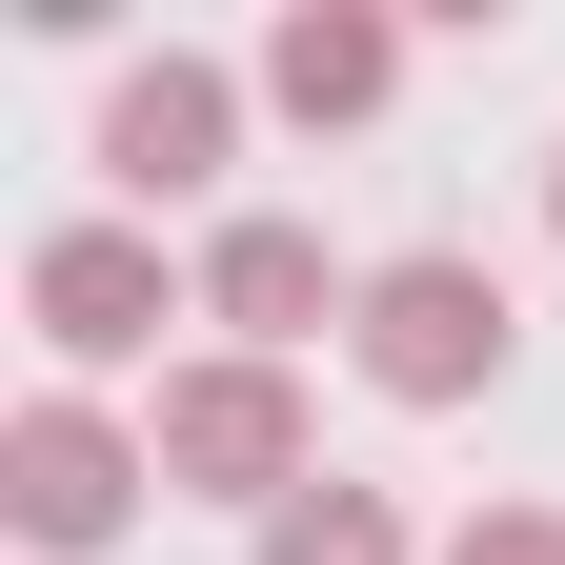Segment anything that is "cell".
<instances>
[{"label":"cell","instance_id":"1","mask_svg":"<svg viewBox=\"0 0 565 565\" xmlns=\"http://www.w3.org/2000/svg\"><path fill=\"white\" fill-rule=\"evenodd\" d=\"M343 364H364L384 404H484L525 364V303L465 243H404V263H364V303H343Z\"/></svg>","mask_w":565,"mask_h":565},{"label":"cell","instance_id":"2","mask_svg":"<svg viewBox=\"0 0 565 565\" xmlns=\"http://www.w3.org/2000/svg\"><path fill=\"white\" fill-rule=\"evenodd\" d=\"M141 465H162L182 484V505H303V364H243V343H223V364H162V404H141Z\"/></svg>","mask_w":565,"mask_h":565},{"label":"cell","instance_id":"3","mask_svg":"<svg viewBox=\"0 0 565 565\" xmlns=\"http://www.w3.org/2000/svg\"><path fill=\"white\" fill-rule=\"evenodd\" d=\"M21 323H41L61 384H102V364H141L162 323H202V263H162L141 223H61V243H21Z\"/></svg>","mask_w":565,"mask_h":565},{"label":"cell","instance_id":"4","mask_svg":"<svg viewBox=\"0 0 565 565\" xmlns=\"http://www.w3.org/2000/svg\"><path fill=\"white\" fill-rule=\"evenodd\" d=\"M141 505H162V465H141V424H102L82 384H41L21 424H0V525H21L41 565H82V545H121Z\"/></svg>","mask_w":565,"mask_h":565},{"label":"cell","instance_id":"5","mask_svg":"<svg viewBox=\"0 0 565 565\" xmlns=\"http://www.w3.org/2000/svg\"><path fill=\"white\" fill-rule=\"evenodd\" d=\"M364 303V263H323V223H282V202H243V223H202V323L243 343V364H303V343Z\"/></svg>","mask_w":565,"mask_h":565},{"label":"cell","instance_id":"6","mask_svg":"<svg viewBox=\"0 0 565 565\" xmlns=\"http://www.w3.org/2000/svg\"><path fill=\"white\" fill-rule=\"evenodd\" d=\"M243 162V82H223V61H121V102H102V182L121 202H202V182H223Z\"/></svg>","mask_w":565,"mask_h":565},{"label":"cell","instance_id":"7","mask_svg":"<svg viewBox=\"0 0 565 565\" xmlns=\"http://www.w3.org/2000/svg\"><path fill=\"white\" fill-rule=\"evenodd\" d=\"M263 102H282V121H384V102H404V21H364V0L263 21Z\"/></svg>","mask_w":565,"mask_h":565},{"label":"cell","instance_id":"8","mask_svg":"<svg viewBox=\"0 0 565 565\" xmlns=\"http://www.w3.org/2000/svg\"><path fill=\"white\" fill-rule=\"evenodd\" d=\"M263 565H404V505L384 484H303V505L263 525Z\"/></svg>","mask_w":565,"mask_h":565},{"label":"cell","instance_id":"9","mask_svg":"<svg viewBox=\"0 0 565 565\" xmlns=\"http://www.w3.org/2000/svg\"><path fill=\"white\" fill-rule=\"evenodd\" d=\"M445 565H565V505H484V525H445Z\"/></svg>","mask_w":565,"mask_h":565},{"label":"cell","instance_id":"10","mask_svg":"<svg viewBox=\"0 0 565 565\" xmlns=\"http://www.w3.org/2000/svg\"><path fill=\"white\" fill-rule=\"evenodd\" d=\"M545 223H565V162H545Z\"/></svg>","mask_w":565,"mask_h":565}]
</instances>
